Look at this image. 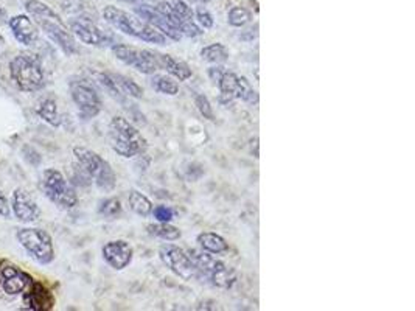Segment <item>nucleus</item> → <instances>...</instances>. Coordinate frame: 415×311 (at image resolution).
<instances>
[{
    "mask_svg": "<svg viewBox=\"0 0 415 311\" xmlns=\"http://www.w3.org/2000/svg\"><path fill=\"white\" fill-rule=\"evenodd\" d=\"M189 255L199 272V278H207L211 285L221 290H230L237 282V274L214 254L202 249H190Z\"/></svg>",
    "mask_w": 415,
    "mask_h": 311,
    "instance_id": "nucleus-4",
    "label": "nucleus"
},
{
    "mask_svg": "<svg viewBox=\"0 0 415 311\" xmlns=\"http://www.w3.org/2000/svg\"><path fill=\"white\" fill-rule=\"evenodd\" d=\"M159 259L162 263L173 272L175 276L181 277L182 280H192V278H199V272L192 262L190 255L182 247L176 245H162L159 247Z\"/></svg>",
    "mask_w": 415,
    "mask_h": 311,
    "instance_id": "nucleus-11",
    "label": "nucleus"
},
{
    "mask_svg": "<svg viewBox=\"0 0 415 311\" xmlns=\"http://www.w3.org/2000/svg\"><path fill=\"white\" fill-rule=\"evenodd\" d=\"M224 72H226V69L221 64H215L214 67L209 69V76L211 78V81H214L216 84L218 80H219V78H221V75Z\"/></svg>",
    "mask_w": 415,
    "mask_h": 311,
    "instance_id": "nucleus-36",
    "label": "nucleus"
},
{
    "mask_svg": "<svg viewBox=\"0 0 415 311\" xmlns=\"http://www.w3.org/2000/svg\"><path fill=\"white\" fill-rule=\"evenodd\" d=\"M252 19V14L249 13V10L242 6H233L232 10L227 14V22H229V25L235 27V28H241L245 27L246 23L250 22Z\"/></svg>",
    "mask_w": 415,
    "mask_h": 311,
    "instance_id": "nucleus-29",
    "label": "nucleus"
},
{
    "mask_svg": "<svg viewBox=\"0 0 415 311\" xmlns=\"http://www.w3.org/2000/svg\"><path fill=\"white\" fill-rule=\"evenodd\" d=\"M10 75L13 83L22 92H37L45 84L44 69L33 54L21 53L14 57L10 64Z\"/></svg>",
    "mask_w": 415,
    "mask_h": 311,
    "instance_id": "nucleus-6",
    "label": "nucleus"
},
{
    "mask_svg": "<svg viewBox=\"0 0 415 311\" xmlns=\"http://www.w3.org/2000/svg\"><path fill=\"white\" fill-rule=\"evenodd\" d=\"M11 212L21 223H36L41 216L37 202L25 189H16L11 198Z\"/></svg>",
    "mask_w": 415,
    "mask_h": 311,
    "instance_id": "nucleus-17",
    "label": "nucleus"
},
{
    "mask_svg": "<svg viewBox=\"0 0 415 311\" xmlns=\"http://www.w3.org/2000/svg\"><path fill=\"white\" fill-rule=\"evenodd\" d=\"M27 11L33 16L36 23L67 57H72L80 52L75 36L70 33V30L64 25V22L59 16L54 13L50 6L39 2V0H28L25 4Z\"/></svg>",
    "mask_w": 415,
    "mask_h": 311,
    "instance_id": "nucleus-1",
    "label": "nucleus"
},
{
    "mask_svg": "<svg viewBox=\"0 0 415 311\" xmlns=\"http://www.w3.org/2000/svg\"><path fill=\"white\" fill-rule=\"evenodd\" d=\"M218 89L221 92L223 101L242 100L246 103H257L258 93L254 90L252 84L247 81L246 76H240L230 70H226L218 80Z\"/></svg>",
    "mask_w": 415,
    "mask_h": 311,
    "instance_id": "nucleus-12",
    "label": "nucleus"
},
{
    "mask_svg": "<svg viewBox=\"0 0 415 311\" xmlns=\"http://www.w3.org/2000/svg\"><path fill=\"white\" fill-rule=\"evenodd\" d=\"M201 2H207V0H201Z\"/></svg>",
    "mask_w": 415,
    "mask_h": 311,
    "instance_id": "nucleus-40",
    "label": "nucleus"
},
{
    "mask_svg": "<svg viewBox=\"0 0 415 311\" xmlns=\"http://www.w3.org/2000/svg\"><path fill=\"white\" fill-rule=\"evenodd\" d=\"M10 28L13 31L14 37L18 39L22 45H31L37 41L39 31H37L36 23L25 14H19L11 18Z\"/></svg>",
    "mask_w": 415,
    "mask_h": 311,
    "instance_id": "nucleus-19",
    "label": "nucleus"
},
{
    "mask_svg": "<svg viewBox=\"0 0 415 311\" xmlns=\"http://www.w3.org/2000/svg\"><path fill=\"white\" fill-rule=\"evenodd\" d=\"M16 238L31 259L36 260L39 264H50L54 260L53 238L47 230L22 228L16 232Z\"/></svg>",
    "mask_w": 415,
    "mask_h": 311,
    "instance_id": "nucleus-8",
    "label": "nucleus"
},
{
    "mask_svg": "<svg viewBox=\"0 0 415 311\" xmlns=\"http://www.w3.org/2000/svg\"><path fill=\"white\" fill-rule=\"evenodd\" d=\"M23 300L27 302L28 308H31V310H49L53 307V302H54L49 290H45L42 285H39V283L36 285L33 282L30 283V290L27 293V298Z\"/></svg>",
    "mask_w": 415,
    "mask_h": 311,
    "instance_id": "nucleus-21",
    "label": "nucleus"
},
{
    "mask_svg": "<svg viewBox=\"0 0 415 311\" xmlns=\"http://www.w3.org/2000/svg\"><path fill=\"white\" fill-rule=\"evenodd\" d=\"M74 156L78 165L89 175L92 182L95 184L101 192H112L115 189V171L111 167V163L101 158L98 153L84 146H75Z\"/></svg>",
    "mask_w": 415,
    "mask_h": 311,
    "instance_id": "nucleus-5",
    "label": "nucleus"
},
{
    "mask_svg": "<svg viewBox=\"0 0 415 311\" xmlns=\"http://www.w3.org/2000/svg\"><path fill=\"white\" fill-rule=\"evenodd\" d=\"M134 13L137 14V18L148 22L156 30H159L167 39H171V41H175V42L181 41L182 39V35H181V31H179V28L167 18L165 14H163L160 10H158V6L140 5V6L134 8Z\"/></svg>",
    "mask_w": 415,
    "mask_h": 311,
    "instance_id": "nucleus-15",
    "label": "nucleus"
},
{
    "mask_svg": "<svg viewBox=\"0 0 415 311\" xmlns=\"http://www.w3.org/2000/svg\"><path fill=\"white\" fill-rule=\"evenodd\" d=\"M151 86L154 90H158L162 95H168V97H175L179 93V84L173 81V78H170L167 75H153L151 78Z\"/></svg>",
    "mask_w": 415,
    "mask_h": 311,
    "instance_id": "nucleus-28",
    "label": "nucleus"
},
{
    "mask_svg": "<svg viewBox=\"0 0 415 311\" xmlns=\"http://www.w3.org/2000/svg\"><path fill=\"white\" fill-rule=\"evenodd\" d=\"M158 10H160L175 23L182 36L197 37L204 33L194 20V11L192 10V6L187 5L184 0H162L158 5Z\"/></svg>",
    "mask_w": 415,
    "mask_h": 311,
    "instance_id": "nucleus-10",
    "label": "nucleus"
},
{
    "mask_svg": "<svg viewBox=\"0 0 415 311\" xmlns=\"http://www.w3.org/2000/svg\"><path fill=\"white\" fill-rule=\"evenodd\" d=\"M194 20L202 30H210L214 27V16L206 8H198L197 13H194Z\"/></svg>",
    "mask_w": 415,
    "mask_h": 311,
    "instance_id": "nucleus-33",
    "label": "nucleus"
},
{
    "mask_svg": "<svg viewBox=\"0 0 415 311\" xmlns=\"http://www.w3.org/2000/svg\"><path fill=\"white\" fill-rule=\"evenodd\" d=\"M197 241L202 251H207L214 255L229 252V243L216 232H201L197 237Z\"/></svg>",
    "mask_w": 415,
    "mask_h": 311,
    "instance_id": "nucleus-22",
    "label": "nucleus"
},
{
    "mask_svg": "<svg viewBox=\"0 0 415 311\" xmlns=\"http://www.w3.org/2000/svg\"><path fill=\"white\" fill-rule=\"evenodd\" d=\"M31 283V278L28 274H25L22 269H19L16 264H5L0 269V286L8 295H18L23 291H27V288Z\"/></svg>",
    "mask_w": 415,
    "mask_h": 311,
    "instance_id": "nucleus-18",
    "label": "nucleus"
},
{
    "mask_svg": "<svg viewBox=\"0 0 415 311\" xmlns=\"http://www.w3.org/2000/svg\"><path fill=\"white\" fill-rule=\"evenodd\" d=\"M98 213L105 218H117L122 213V202L117 198H107L100 202Z\"/></svg>",
    "mask_w": 415,
    "mask_h": 311,
    "instance_id": "nucleus-30",
    "label": "nucleus"
},
{
    "mask_svg": "<svg viewBox=\"0 0 415 311\" xmlns=\"http://www.w3.org/2000/svg\"><path fill=\"white\" fill-rule=\"evenodd\" d=\"M36 112L44 122L49 123L50 127H54V128L61 127V115L58 112V105L53 98L49 97V98H42L41 101H39Z\"/></svg>",
    "mask_w": 415,
    "mask_h": 311,
    "instance_id": "nucleus-23",
    "label": "nucleus"
},
{
    "mask_svg": "<svg viewBox=\"0 0 415 311\" xmlns=\"http://www.w3.org/2000/svg\"><path fill=\"white\" fill-rule=\"evenodd\" d=\"M0 216H4V218L11 216V204L8 202L2 190H0Z\"/></svg>",
    "mask_w": 415,
    "mask_h": 311,
    "instance_id": "nucleus-35",
    "label": "nucleus"
},
{
    "mask_svg": "<svg viewBox=\"0 0 415 311\" xmlns=\"http://www.w3.org/2000/svg\"><path fill=\"white\" fill-rule=\"evenodd\" d=\"M103 260L114 271L127 269L134 260V247L127 240H111L101 249Z\"/></svg>",
    "mask_w": 415,
    "mask_h": 311,
    "instance_id": "nucleus-16",
    "label": "nucleus"
},
{
    "mask_svg": "<svg viewBox=\"0 0 415 311\" xmlns=\"http://www.w3.org/2000/svg\"><path fill=\"white\" fill-rule=\"evenodd\" d=\"M4 44H5V39H4V36H2V35H0V47H2Z\"/></svg>",
    "mask_w": 415,
    "mask_h": 311,
    "instance_id": "nucleus-39",
    "label": "nucleus"
},
{
    "mask_svg": "<svg viewBox=\"0 0 415 311\" xmlns=\"http://www.w3.org/2000/svg\"><path fill=\"white\" fill-rule=\"evenodd\" d=\"M5 16H6V13L4 10H0V23L5 20Z\"/></svg>",
    "mask_w": 415,
    "mask_h": 311,
    "instance_id": "nucleus-37",
    "label": "nucleus"
},
{
    "mask_svg": "<svg viewBox=\"0 0 415 311\" xmlns=\"http://www.w3.org/2000/svg\"><path fill=\"white\" fill-rule=\"evenodd\" d=\"M122 2H127V4H137V2H142V0H122Z\"/></svg>",
    "mask_w": 415,
    "mask_h": 311,
    "instance_id": "nucleus-38",
    "label": "nucleus"
},
{
    "mask_svg": "<svg viewBox=\"0 0 415 311\" xmlns=\"http://www.w3.org/2000/svg\"><path fill=\"white\" fill-rule=\"evenodd\" d=\"M111 75L114 78V81L117 83V86H119V89L123 92V95L136 98V100L144 97L142 86H139L134 80H132V78H128L120 74H111Z\"/></svg>",
    "mask_w": 415,
    "mask_h": 311,
    "instance_id": "nucleus-26",
    "label": "nucleus"
},
{
    "mask_svg": "<svg viewBox=\"0 0 415 311\" xmlns=\"http://www.w3.org/2000/svg\"><path fill=\"white\" fill-rule=\"evenodd\" d=\"M194 106L198 107L199 114L207 119L209 122H215V112H214V107H211L210 100L204 95V93H198L197 97H194Z\"/></svg>",
    "mask_w": 415,
    "mask_h": 311,
    "instance_id": "nucleus-31",
    "label": "nucleus"
},
{
    "mask_svg": "<svg viewBox=\"0 0 415 311\" xmlns=\"http://www.w3.org/2000/svg\"><path fill=\"white\" fill-rule=\"evenodd\" d=\"M128 204L129 209L134 212L137 216H142L146 218L153 213V202L151 199L144 194L142 192L139 190H131L129 192V196H128Z\"/></svg>",
    "mask_w": 415,
    "mask_h": 311,
    "instance_id": "nucleus-24",
    "label": "nucleus"
},
{
    "mask_svg": "<svg viewBox=\"0 0 415 311\" xmlns=\"http://www.w3.org/2000/svg\"><path fill=\"white\" fill-rule=\"evenodd\" d=\"M111 49L117 59L136 69L140 74L154 75L158 70H160L154 50L139 49V47L128 44H114Z\"/></svg>",
    "mask_w": 415,
    "mask_h": 311,
    "instance_id": "nucleus-9",
    "label": "nucleus"
},
{
    "mask_svg": "<svg viewBox=\"0 0 415 311\" xmlns=\"http://www.w3.org/2000/svg\"><path fill=\"white\" fill-rule=\"evenodd\" d=\"M70 95L83 119H93L101 112V100L89 83L74 81L70 84Z\"/></svg>",
    "mask_w": 415,
    "mask_h": 311,
    "instance_id": "nucleus-13",
    "label": "nucleus"
},
{
    "mask_svg": "<svg viewBox=\"0 0 415 311\" xmlns=\"http://www.w3.org/2000/svg\"><path fill=\"white\" fill-rule=\"evenodd\" d=\"M70 33L76 39H80L83 44L92 47H105L111 44V36L106 35V31L101 30L95 22L86 16H78L69 22Z\"/></svg>",
    "mask_w": 415,
    "mask_h": 311,
    "instance_id": "nucleus-14",
    "label": "nucleus"
},
{
    "mask_svg": "<svg viewBox=\"0 0 415 311\" xmlns=\"http://www.w3.org/2000/svg\"><path fill=\"white\" fill-rule=\"evenodd\" d=\"M41 185L47 199L59 209L70 210L78 204V194L66 176L57 168H47L42 173Z\"/></svg>",
    "mask_w": 415,
    "mask_h": 311,
    "instance_id": "nucleus-7",
    "label": "nucleus"
},
{
    "mask_svg": "<svg viewBox=\"0 0 415 311\" xmlns=\"http://www.w3.org/2000/svg\"><path fill=\"white\" fill-rule=\"evenodd\" d=\"M151 215L156 218V221H160V223H170L175 218L173 209L168 207V206L153 207V213Z\"/></svg>",
    "mask_w": 415,
    "mask_h": 311,
    "instance_id": "nucleus-34",
    "label": "nucleus"
},
{
    "mask_svg": "<svg viewBox=\"0 0 415 311\" xmlns=\"http://www.w3.org/2000/svg\"><path fill=\"white\" fill-rule=\"evenodd\" d=\"M146 230H148V233H150V235L158 237V238L165 240V241H177L179 238L182 237V232L171 223L158 221V223L148 224Z\"/></svg>",
    "mask_w": 415,
    "mask_h": 311,
    "instance_id": "nucleus-25",
    "label": "nucleus"
},
{
    "mask_svg": "<svg viewBox=\"0 0 415 311\" xmlns=\"http://www.w3.org/2000/svg\"><path fill=\"white\" fill-rule=\"evenodd\" d=\"M97 78H98V83H100L101 86H103V88H105L109 93H111L112 97H115V98H122L123 92L119 89V86H117V83L114 81V78H112L111 74L101 72V74L97 75Z\"/></svg>",
    "mask_w": 415,
    "mask_h": 311,
    "instance_id": "nucleus-32",
    "label": "nucleus"
},
{
    "mask_svg": "<svg viewBox=\"0 0 415 311\" xmlns=\"http://www.w3.org/2000/svg\"><path fill=\"white\" fill-rule=\"evenodd\" d=\"M103 19L114 27L115 30L122 31L123 35H128L131 37L140 39V41L156 45H165L168 39L163 36L159 30H156L150 23L142 20L136 16L129 14L128 11H123L117 6H105Z\"/></svg>",
    "mask_w": 415,
    "mask_h": 311,
    "instance_id": "nucleus-2",
    "label": "nucleus"
},
{
    "mask_svg": "<svg viewBox=\"0 0 415 311\" xmlns=\"http://www.w3.org/2000/svg\"><path fill=\"white\" fill-rule=\"evenodd\" d=\"M156 58H158L160 70H165L168 75L176 78L179 81H187L193 76L192 69L184 61H179L171 57V54L156 52Z\"/></svg>",
    "mask_w": 415,
    "mask_h": 311,
    "instance_id": "nucleus-20",
    "label": "nucleus"
},
{
    "mask_svg": "<svg viewBox=\"0 0 415 311\" xmlns=\"http://www.w3.org/2000/svg\"><path fill=\"white\" fill-rule=\"evenodd\" d=\"M201 58L210 62V64H223L229 59V52L223 44H210L201 50Z\"/></svg>",
    "mask_w": 415,
    "mask_h": 311,
    "instance_id": "nucleus-27",
    "label": "nucleus"
},
{
    "mask_svg": "<svg viewBox=\"0 0 415 311\" xmlns=\"http://www.w3.org/2000/svg\"><path fill=\"white\" fill-rule=\"evenodd\" d=\"M109 142H111L114 153L124 159L136 158L148 148V142L142 132L120 115L114 117L109 123Z\"/></svg>",
    "mask_w": 415,
    "mask_h": 311,
    "instance_id": "nucleus-3",
    "label": "nucleus"
}]
</instances>
